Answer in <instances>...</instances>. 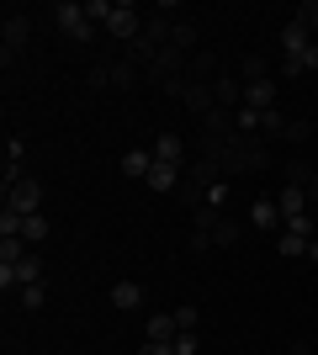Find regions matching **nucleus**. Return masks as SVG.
Listing matches in <instances>:
<instances>
[{
    "mask_svg": "<svg viewBox=\"0 0 318 355\" xmlns=\"http://www.w3.org/2000/svg\"><path fill=\"white\" fill-rule=\"evenodd\" d=\"M197 154H207V159H218V170H223V180H244V175H265L271 170V144L265 138H249L239 133L233 144H202L197 138Z\"/></svg>",
    "mask_w": 318,
    "mask_h": 355,
    "instance_id": "f257e3e1",
    "label": "nucleus"
},
{
    "mask_svg": "<svg viewBox=\"0 0 318 355\" xmlns=\"http://www.w3.org/2000/svg\"><path fill=\"white\" fill-rule=\"evenodd\" d=\"M53 21H59V32L69 43H91L96 37V21L85 16V0H59V6H53Z\"/></svg>",
    "mask_w": 318,
    "mask_h": 355,
    "instance_id": "f03ea898",
    "label": "nucleus"
},
{
    "mask_svg": "<svg viewBox=\"0 0 318 355\" xmlns=\"http://www.w3.org/2000/svg\"><path fill=\"white\" fill-rule=\"evenodd\" d=\"M233 138H239V117L228 106H212L202 117V144H233Z\"/></svg>",
    "mask_w": 318,
    "mask_h": 355,
    "instance_id": "7ed1b4c3",
    "label": "nucleus"
},
{
    "mask_svg": "<svg viewBox=\"0 0 318 355\" xmlns=\"http://www.w3.org/2000/svg\"><path fill=\"white\" fill-rule=\"evenodd\" d=\"M106 32L122 37V43H138V37H143V21H138V6H133V0H117V11H112Z\"/></svg>",
    "mask_w": 318,
    "mask_h": 355,
    "instance_id": "20e7f679",
    "label": "nucleus"
},
{
    "mask_svg": "<svg viewBox=\"0 0 318 355\" xmlns=\"http://www.w3.org/2000/svg\"><path fill=\"white\" fill-rule=\"evenodd\" d=\"M0 43H6V64L21 53V48L32 43V16H21V11H11L6 16V27H0Z\"/></svg>",
    "mask_w": 318,
    "mask_h": 355,
    "instance_id": "39448f33",
    "label": "nucleus"
},
{
    "mask_svg": "<svg viewBox=\"0 0 318 355\" xmlns=\"http://www.w3.org/2000/svg\"><path fill=\"white\" fill-rule=\"evenodd\" d=\"M43 282V260L27 254L21 266H0V292H11V286H37Z\"/></svg>",
    "mask_w": 318,
    "mask_h": 355,
    "instance_id": "423d86ee",
    "label": "nucleus"
},
{
    "mask_svg": "<svg viewBox=\"0 0 318 355\" xmlns=\"http://www.w3.org/2000/svg\"><path fill=\"white\" fill-rule=\"evenodd\" d=\"M6 207L11 212H21V218H32V212L43 207V186H37V180H21V186H11V191H6Z\"/></svg>",
    "mask_w": 318,
    "mask_h": 355,
    "instance_id": "0eeeda50",
    "label": "nucleus"
},
{
    "mask_svg": "<svg viewBox=\"0 0 318 355\" xmlns=\"http://www.w3.org/2000/svg\"><path fill=\"white\" fill-rule=\"evenodd\" d=\"M223 69H228L223 53H207V48H197V53H191V64H186V80H197V85H212V80H218Z\"/></svg>",
    "mask_w": 318,
    "mask_h": 355,
    "instance_id": "6e6552de",
    "label": "nucleus"
},
{
    "mask_svg": "<svg viewBox=\"0 0 318 355\" xmlns=\"http://www.w3.org/2000/svg\"><path fill=\"white\" fill-rule=\"evenodd\" d=\"M308 48H313V32H308V21L292 16L287 27H281V53H287V59H303Z\"/></svg>",
    "mask_w": 318,
    "mask_h": 355,
    "instance_id": "1a4fd4ad",
    "label": "nucleus"
},
{
    "mask_svg": "<svg viewBox=\"0 0 318 355\" xmlns=\"http://www.w3.org/2000/svg\"><path fill=\"white\" fill-rule=\"evenodd\" d=\"M175 101H181L186 112H197V117H207L212 106H218V96H212V85H197V80H186V85H181V96H175Z\"/></svg>",
    "mask_w": 318,
    "mask_h": 355,
    "instance_id": "9d476101",
    "label": "nucleus"
},
{
    "mask_svg": "<svg viewBox=\"0 0 318 355\" xmlns=\"http://www.w3.org/2000/svg\"><path fill=\"white\" fill-rule=\"evenodd\" d=\"M154 159H159V164H181V170H186V164H191V159H186V138L181 133H159V138H154Z\"/></svg>",
    "mask_w": 318,
    "mask_h": 355,
    "instance_id": "9b49d317",
    "label": "nucleus"
},
{
    "mask_svg": "<svg viewBox=\"0 0 318 355\" xmlns=\"http://www.w3.org/2000/svg\"><path fill=\"white\" fill-rule=\"evenodd\" d=\"M181 180H186L181 164H159V159H154V170H149V180H143V186L165 196V191H181Z\"/></svg>",
    "mask_w": 318,
    "mask_h": 355,
    "instance_id": "f8f14e48",
    "label": "nucleus"
},
{
    "mask_svg": "<svg viewBox=\"0 0 318 355\" xmlns=\"http://www.w3.org/2000/svg\"><path fill=\"white\" fill-rule=\"evenodd\" d=\"M186 180L207 191V186H218V180H223V170H218V159H207V154H197V159L186 164Z\"/></svg>",
    "mask_w": 318,
    "mask_h": 355,
    "instance_id": "ddd939ff",
    "label": "nucleus"
},
{
    "mask_svg": "<svg viewBox=\"0 0 318 355\" xmlns=\"http://www.w3.org/2000/svg\"><path fill=\"white\" fill-rule=\"evenodd\" d=\"M106 74H112V90H133L138 80H143V69H138V64L127 59V53H122V59H112V64H106Z\"/></svg>",
    "mask_w": 318,
    "mask_h": 355,
    "instance_id": "4468645a",
    "label": "nucleus"
},
{
    "mask_svg": "<svg viewBox=\"0 0 318 355\" xmlns=\"http://www.w3.org/2000/svg\"><path fill=\"white\" fill-rule=\"evenodd\" d=\"M244 106H249V112H271V106H276V80H255V85H244Z\"/></svg>",
    "mask_w": 318,
    "mask_h": 355,
    "instance_id": "2eb2a0df",
    "label": "nucleus"
},
{
    "mask_svg": "<svg viewBox=\"0 0 318 355\" xmlns=\"http://www.w3.org/2000/svg\"><path fill=\"white\" fill-rule=\"evenodd\" d=\"M249 223H255V228H276V234L287 228V218H281V207H276L271 196H260L255 207H249Z\"/></svg>",
    "mask_w": 318,
    "mask_h": 355,
    "instance_id": "dca6fc26",
    "label": "nucleus"
},
{
    "mask_svg": "<svg viewBox=\"0 0 318 355\" xmlns=\"http://www.w3.org/2000/svg\"><path fill=\"white\" fill-rule=\"evenodd\" d=\"M154 170V148H133V154H122V175L127 180H149Z\"/></svg>",
    "mask_w": 318,
    "mask_h": 355,
    "instance_id": "f3484780",
    "label": "nucleus"
},
{
    "mask_svg": "<svg viewBox=\"0 0 318 355\" xmlns=\"http://www.w3.org/2000/svg\"><path fill=\"white\" fill-rule=\"evenodd\" d=\"M112 308H122V313L143 308V286H138V282H117V286H112Z\"/></svg>",
    "mask_w": 318,
    "mask_h": 355,
    "instance_id": "a211bd4d",
    "label": "nucleus"
},
{
    "mask_svg": "<svg viewBox=\"0 0 318 355\" xmlns=\"http://www.w3.org/2000/svg\"><path fill=\"white\" fill-rule=\"evenodd\" d=\"M276 207H281V218H297V212H308V191H303V186H281Z\"/></svg>",
    "mask_w": 318,
    "mask_h": 355,
    "instance_id": "6ab92c4d",
    "label": "nucleus"
},
{
    "mask_svg": "<svg viewBox=\"0 0 318 355\" xmlns=\"http://www.w3.org/2000/svg\"><path fill=\"white\" fill-rule=\"evenodd\" d=\"M27 260V239L21 234H0V266H21Z\"/></svg>",
    "mask_w": 318,
    "mask_h": 355,
    "instance_id": "aec40b11",
    "label": "nucleus"
},
{
    "mask_svg": "<svg viewBox=\"0 0 318 355\" xmlns=\"http://www.w3.org/2000/svg\"><path fill=\"white\" fill-rule=\"evenodd\" d=\"M175 334H181V324H175V313H154V318H149V340L170 345Z\"/></svg>",
    "mask_w": 318,
    "mask_h": 355,
    "instance_id": "412c9836",
    "label": "nucleus"
},
{
    "mask_svg": "<svg viewBox=\"0 0 318 355\" xmlns=\"http://www.w3.org/2000/svg\"><path fill=\"white\" fill-rule=\"evenodd\" d=\"M197 37H202V32H197V21H186V16L175 21V32H170V43L181 48V53H197Z\"/></svg>",
    "mask_w": 318,
    "mask_h": 355,
    "instance_id": "4be33fe9",
    "label": "nucleus"
},
{
    "mask_svg": "<svg viewBox=\"0 0 318 355\" xmlns=\"http://www.w3.org/2000/svg\"><path fill=\"white\" fill-rule=\"evenodd\" d=\"M239 80H244V85H255V80H271L265 59H260V53H244V59H239Z\"/></svg>",
    "mask_w": 318,
    "mask_h": 355,
    "instance_id": "5701e85b",
    "label": "nucleus"
},
{
    "mask_svg": "<svg viewBox=\"0 0 318 355\" xmlns=\"http://www.w3.org/2000/svg\"><path fill=\"white\" fill-rule=\"evenodd\" d=\"M48 234H53V228H48V218H43V212H32V218H21V239H27V244H43Z\"/></svg>",
    "mask_w": 318,
    "mask_h": 355,
    "instance_id": "b1692460",
    "label": "nucleus"
},
{
    "mask_svg": "<svg viewBox=\"0 0 318 355\" xmlns=\"http://www.w3.org/2000/svg\"><path fill=\"white\" fill-rule=\"evenodd\" d=\"M239 234H244V228H239V223H233V218L223 212V223L212 228V244H218V250H228V244H239Z\"/></svg>",
    "mask_w": 318,
    "mask_h": 355,
    "instance_id": "393cba45",
    "label": "nucleus"
},
{
    "mask_svg": "<svg viewBox=\"0 0 318 355\" xmlns=\"http://www.w3.org/2000/svg\"><path fill=\"white\" fill-rule=\"evenodd\" d=\"M287 122L292 117H281V106H271V112H260V133H265V138H281V133H287Z\"/></svg>",
    "mask_w": 318,
    "mask_h": 355,
    "instance_id": "a878e982",
    "label": "nucleus"
},
{
    "mask_svg": "<svg viewBox=\"0 0 318 355\" xmlns=\"http://www.w3.org/2000/svg\"><path fill=\"white\" fill-rule=\"evenodd\" d=\"M308 244H313V239H297V234H276V250L287 254V260H297V254H308Z\"/></svg>",
    "mask_w": 318,
    "mask_h": 355,
    "instance_id": "bb28decb",
    "label": "nucleus"
},
{
    "mask_svg": "<svg viewBox=\"0 0 318 355\" xmlns=\"http://www.w3.org/2000/svg\"><path fill=\"white\" fill-rule=\"evenodd\" d=\"M281 234H297V239H313L318 234V218H308V212H297V218H287V228Z\"/></svg>",
    "mask_w": 318,
    "mask_h": 355,
    "instance_id": "cd10ccee",
    "label": "nucleus"
},
{
    "mask_svg": "<svg viewBox=\"0 0 318 355\" xmlns=\"http://www.w3.org/2000/svg\"><path fill=\"white\" fill-rule=\"evenodd\" d=\"M112 11H117V0H85V16H91V21H112Z\"/></svg>",
    "mask_w": 318,
    "mask_h": 355,
    "instance_id": "c85d7f7f",
    "label": "nucleus"
},
{
    "mask_svg": "<svg viewBox=\"0 0 318 355\" xmlns=\"http://www.w3.org/2000/svg\"><path fill=\"white\" fill-rule=\"evenodd\" d=\"M218 223H223V212H218V207H197V212H191V228H207V234H212Z\"/></svg>",
    "mask_w": 318,
    "mask_h": 355,
    "instance_id": "c756f323",
    "label": "nucleus"
},
{
    "mask_svg": "<svg viewBox=\"0 0 318 355\" xmlns=\"http://www.w3.org/2000/svg\"><path fill=\"white\" fill-rule=\"evenodd\" d=\"M170 350L175 355H197V329H181V334L170 340Z\"/></svg>",
    "mask_w": 318,
    "mask_h": 355,
    "instance_id": "7c9ffc66",
    "label": "nucleus"
},
{
    "mask_svg": "<svg viewBox=\"0 0 318 355\" xmlns=\"http://www.w3.org/2000/svg\"><path fill=\"white\" fill-rule=\"evenodd\" d=\"M281 138H287V144H308V138H313V122H303V117L287 122V133H281Z\"/></svg>",
    "mask_w": 318,
    "mask_h": 355,
    "instance_id": "2f4dec72",
    "label": "nucleus"
},
{
    "mask_svg": "<svg viewBox=\"0 0 318 355\" xmlns=\"http://www.w3.org/2000/svg\"><path fill=\"white\" fill-rule=\"evenodd\" d=\"M43 302H48L43 282H37V286H21V308H32V313H37V308H43Z\"/></svg>",
    "mask_w": 318,
    "mask_h": 355,
    "instance_id": "473e14b6",
    "label": "nucleus"
},
{
    "mask_svg": "<svg viewBox=\"0 0 318 355\" xmlns=\"http://www.w3.org/2000/svg\"><path fill=\"white\" fill-rule=\"evenodd\" d=\"M233 117H239V133H249V138L260 133V112H249V106H239V112H233Z\"/></svg>",
    "mask_w": 318,
    "mask_h": 355,
    "instance_id": "72a5a7b5",
    "label": "nucleus"
},
{
    "mask_svg": "<svg viewBox=\"0 0 318 355\" xmlns=\"http://www.w3.org/2000/svg\"><path fill=\"white\" fill-rule=\"evenodd\" d=\"M186 250H191V254H207V250H212V234H207V228H191V239H186Z\"/></svg>",
    "mask_w": 318,
    "mask_h": 355,
    "instance_id": "f704fd0d",
    "label": "nucleus"
},
{
    "mask_svg": "<svg viewBox=\"0 0 318 355\" xmlns=\"http://www.w3.org/2000/svg\"><path fill=\"white\" fill-rule=\"evenodd\" d=\"M308 175H313V170H308L303 159H287V180L292 186H308Z\"/></svg>",
    "mask_w": 318,
    "mask_h": 355,
    "instance_id": "c9c22d12",
    "label": "nucleus"
},
{
    "mask_svg": "<svg viewBox=\"0 0 318 355\" xmlns=\"http://www.w3.org/2000/svg\"><path fill=\"white\" fill-rule=\"evenodd\" d=\"M197 318H202V308H191V302L175 308V324H181V329H197Z\"/></svg>",
    "mask_w": 318,
    "mask_h": 355,
    "instance_id": "e433bc0d",
    "label": "nucleus"
},
{
    "mask_svg": "<svg viewBox=\"0 0 318 355\" xmlns=\"http://www.w3.org/2000/svg\"><path fill=\"white\" fill-rule=\"evenodd\" d=\"M207 207H218V212L228 207V186H223V180H218V186H207Z\"/></svg>",
    "mask_w": 318,
    "mask_h": 355,
    "instance_id": "4c0bfd02",
    "label": "nucleus"
},
{
    "mask_svg": "<svg viewBox=\"0 0 318 355\" xmlns=\"http://www.w3.org/2000/svg\"><path fill=\"white\" fill-rule=\"evenodd\" d=\"M85 80H91V90H106V85H112V74H106V64H96V69L85 74Z\"/></svg>",
    "mask_w": 318,
    "mask_h": 355,
    "instance_id": "58836bf2",
    "label": "nucleus"
},
{
    "mask_svg": "<svg viewBox=\"0 0 318 355\" xmlns=\"http://www.w3.org/2000/svg\"><path fill=\"white\" fill-rule=\"evenodd\" d=\"M138 355H175V350H170V345H159V340H143V345H138Z\"/></svg>",
    "mask_w": 318,
    "mask_h": 355,
    "instance_id": "ea45409f",
    "label": "nucleus"
},
{
    "mask_svg": "<svg viewBox=\"0 0 318 355\" xmlns=\"http://www.w3.org/2000/svg\"><path fill=\"white\" fill-rule=\"evenodd\" d=\"M287 355H313V345H308V340H292V350Z\"/></svg>",
    "mask_w": 318,
    "mask_h": 355,
    "instance_id": "a19ab883",
    "label": "nucleus"
},
{
    "mask_svg": "<svg viewBox=\"0 0 318 355\" xmlns=\"http://www.w3.org/2000/svg\"><path fill=\"white\" fill-rule=\"evenodd\" d=\"M303 191H308V196H313V202H318V170H313V175H308V186H303Z\"/></svg>",
    "mask_w": 318,
    "mask_h": 355,
    "instance_id": "79ce46f5",
    "label": "nucleus"
},
{
    "mask_svg": "<svg viewBox=\"0 0 318 355\" xmlns=\"http://www.w3.org/2000/svg\"><path fill=\"white\" fill-rule=\"evenodd\" d=\"M308 260H313V266H318V239H313V244H308Z\"/></svg>",
    "mask_w": 318,
    "mask_h": 355,
    "instance_id": "37998d69",
    "label": "nucleus"
},
{
    "mask_svg": "<svg viewBox=\"0 0 318 355\" xmlns=\"http://www.w3.org/2000/svg\"><path fill=\"white\" fill-rule=\"evenodd\" d=\"M313 239H318V234H313Z\"/></svg>",
    "mask_w": 318,
    "mask_h": 355,
    "instance_id": "c03bdc74",
    "label": "nucleus"
}]
</instances>
